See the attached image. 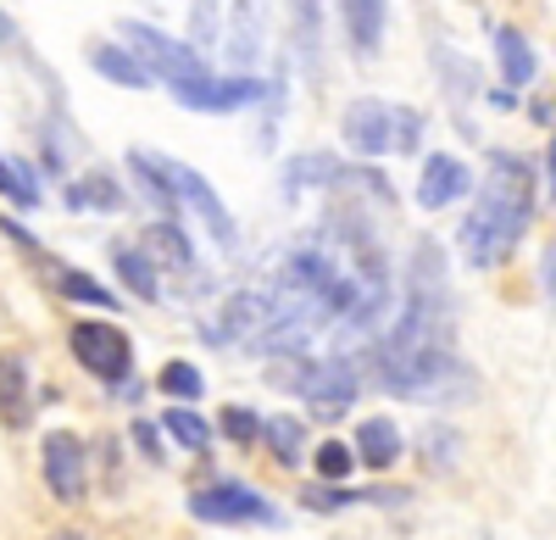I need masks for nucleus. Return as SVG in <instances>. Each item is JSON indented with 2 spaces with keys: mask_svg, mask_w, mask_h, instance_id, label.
Masks as SVG:
<instances>
[{
  "mask_svg": "<svg viewBox=\"0 0 556 540\" xmlns=\"http://www.w3.org/2000/svg\"><path fill=\"white\" fill-rule=\"evenodd\" d=\"M534 212V178L518 156L495 151L490 156V178L479 190V206L468 212V223H462V256H468L473 267H495L513 256L523 223Z\"/></svg>",
  "mask_w": 556,
  "mask_h": 540,
  "instance_id": "obj_1",
  "label": "nucleus"
},
{
  "mask_svg": "<svg viewBox=\"0 0 556 540\" xmlns=\"http://www.w3.org/2000/svg\"><path fill=\"white\" fill-rule=\"evenodd\" d=\"M117 34H123L128 56H134L139 67L167 78V89H184V84H201V78H212L206 56H195V45L167 39V34H156V28H146V23H123Z\"/></svg>",
  "mask_w": 556,
  "mask_h": 540,
  "instance_id": "obj_2",
  "label": "nucleus"
},
{
  "mask_svg": "<svg viewBox=\"0 0 556 540\" xmlns=\"http://www.w3.org/2000/svg\"><path fill=\"white\" fill-rule=\"evenodd\" d=\"M73 356H78V368H89L106 385L128 379V368H134V346L112 324H73Z\"/></svg>",
  "mask_w": 556,
  "mask_h": 540,
  "instance_id": "obj_3",
  "label": "nucleus"
},
{
  "mask_svg": "<svg viewBox=\"0 0 556 540\" xmlns=\"http://www.w3.org/2000/svg\"><path fill=\"white\" fill-rule=\"evenodd\" d=\"M45 485L56 502H78L89 485V463H84V440L73 429H51L45 435Z\"/></svg>",
  "mask_w": 556,
  "mask_h": 540,
  "instance_id": "obj_4",
  "label": "nucleus"
},
{
  "mask_svg": "<svg viewBox=\"0 0 556 540\" xmlns=\"http://www.w3.org/2000/svg\"><path fill=\"white\" fill-rule=\"evenodd\" d=\"M190 513L195 518H206V524H273L278 513L256 497V490H245V485H206V490H195L190 497Z\"/></svg>",
  "mask_w": 556,
  "mask_h": 540,
  "instance_id": "obj_5",
  "label": "nucleus"
},
{
  "mask_svg": "<svg viewBox=\"0 0 556 540\" xmlns=\"http://www.w3.org/2000/svg\"><path fill=\"white\" fill-rule=\"evenodd\" d=\"M345 146H356L362 156H384L395 146V106L374 101V96H362L345 106Z\"/></svg>",
  "mask_w": 556,
  "mask_h": 540,
  "instance_id": "obj_6",
  "label": "nucleus"
},
{
  "mask_svg": "<svg viewBox=\"0 0 556 540\" xmlns=\"http://www.w3.org/2000/svg\"><path fill=\"white\" fill-rule=\"evenodd\" d=\"M162 173H167V185L178 190V201H190V206L206 217V229H212L223 246H235V217H228V206L217 201V190L206 185V178H201L195 167H184V162H162Z\"/></svg>",
  "mask_w": 556,
  "mask_h": 540,
  "instance_id": "obj_7",
  "label": "nucleus"
},
{
  "mask_svg": "<svg viewBox=\"0 0 556 540\" xmlns=\"http://www.w3.org/2000/svg\"><path fill=\"white\" fill-rule=\"evenodd\" d=\"M306 407L317 418H340L351 401H356V374L351 363H312V379H306Z\"/></svg>",
  "mask_w": 556,
  "mask_h": 540,
  "instance_id": "obj_8",
  "label": "nucleus"
},
{
  "mask_svg": "<svg viewBox=\"0 0 556 540\" xmlns=\"http://www.w3.org/2000/svg\"><path fill=\"white\" fill-rule=\"evenodd\" d=\"M173 96L190 106V112H240L245 101H256L262 96V84L256 78H201V84H184V89H173Z\"/></svg>",
  "mask_w": 556,
  "mask_h": 540,
  "instance_id": "obj_9",
  "label": "nucleus"
},
{
  "mask_svg": "<svg viewBox=\"0 0 556 540\" xmlns=\"http://www.w3.org/2000/svg\"><path fill=\"white\" fill-rule=\"evenodd\" d=\"M468 190H473V178H468V167H462L456 156H429L424 162V185H417V206L440 212V206L462 201Z\"/></svg>",
  "mask_w": 556,
  "mask_h": 540,
  "instance_id": "obj_10",
  "label": "nucleus"
},
{
  "mask_svg": "<svg viewBox=\"0 0 556 540\" xmlns=\"http://www.w3.org/2000/svg\"><path fill=\"white\" fill-rule=\"evenodd\" d=\"M395 457H401V429H395L390 418H367V424L356 429V463L390 468Z\"/></svg>",
  "mask_w": 556,
  "mask_h": 540,
  "instance_id": "obj_11",
  "label": "nucleus"
},
{
  "mask_svg": "<svg viewBox=\"0 0 556 540\" xmlns=\"http://www.w3.org/2000/svg\"><path fill=\"white\" fill-rule=\"evenodd\" d=\"M0 418L12 429L28 424V374H23V356H0Z\"/></svg>",
  "mask_w": 556,
  "mask_h": 540,
  "instance_id": "obj_12",
  "label": "nucleus"
},
{
  "mask_svg": "<svg viewBox=\"0 0 556 540\" xmlns=\"http://www.w3.org/2000/svg\"><path fill=\"white\" fill-rule=\"evenodd\" d=\"M334 178H340V156H329V151L285 162V190H329Z\"/></svg>",
  "mask_w": 556,
  "mask_h": 540,
  "instance_id": "obj_13",
  "label": "nucleus"
},
{
  "mask_svg": "<svg viewBox=\"0 0 556 540\" xmlns=\"http://www.w3.org/2000/svg\"><path fill=\"white\" fill-rule=\"evenodd\" d=\"M495 51H501V73H506V84H513V89L534 78V67H540V62H534L529 39H523L518 28H501V34H495Z\"/></svg>",
  "mask_w": 556,
  "mask_h": 540,
  "instance_id": "obj_14",
  "label": "nucleus"
},
{
  "mask_svg": "<svg viewBox=\"0 0 556 540\" xmlns=\"http://www.w3.org/2000/svg\"><path fill=\"white\" fill-rule=\"evenodd\" d=\"M112 262H117V274L123 285L139 296V301H156V267L146 251H134V246H112Z\"/></svg>",
  "mask_w": 556,
  "mask_h": 540,
  "instance_id": "obj_15",
  "label": "nucleus"
},
{
  "mask_svg": "<svg viewBox=\"0 0 556 540\" xmlns=\"http://www.w3.org/2000/svg\"><path fill=\"white\" fill-rule=\"evenodd\" d=\"M345 28H351V39H356V51H379L384 0H345Z\"/></svg>",
  "mask_w": 556,
  "mask_h": 540,
  "instance_id": "obj_16",
  "label": "nucleus"
},
{
  "mask_svg": "<svg viewBox=\"0 0 556 540\" xmlns=\"http://www.w3.org/2000/svg\"><path fill=\"white\" fill-rule=\"evenodd\" d=\"M89 62H96V73L112 78V84H128V89H146V84H151V73L139 67L128 51H117V45H96V51H89Z\"/></svg>",
  "mask_w": 556,
  "mask_h": 540,
  "instance_id": "obj_17",
  "label": "nucleus"
},
{
  "mask_svg": "<svg viewBox=\"0 0 556 540\" xmlns=\"http://www.w3.org/2000/svg\"><path fill=\"white\" fill-rule=\"evenodd\" d=\"M262 435H267V445H273V457H278V463H290V468L301 463V445H306L301 418H267Z\"/></svg>",
  "mask_w": 556,
  "mask_h": 540,
  "instance_id": "obj_18",
  "label": "nucleus"
},
{
  "mask_svg": "<svg viewBox=\"0 0 556 540\" xmlns=\"http://www.w3.org/2000/svg\"><path fill=\"white\" fill-rule=\"evenodd\" d=\"M167 435L178 440V445H190V452H206V445H212V429H206V418H195L190 407H167Z\"/></svg>",
  "mask_w": 556,
  "mask_h": 540,
  "instance_id": "obj_19",
  "label": "nucleus"
},
{
  "mask_svg": "<svg viewBox=\"0 0 556 540\" xmlns=\"http://www.w3.org/2000/svg\"><path fill=\"white\" fill-rule=\"evenodd\" d=\"M146 246H151L156 256H167L173 267H190V240L178 235L173 217H167V223H151V229H146Z\"/></svg>",
  "mask_w": 556,
  "mask_h": 540,
  "instance_id": "obj_20",
  "label": "nucleus"
},
{
  "mask_svg": "<svg viewBox=\"0 0 556 540\" xmlns=\"http://www.w3.org/2000/svg\"><path fill=\"white\" fill-rule=\"evenodd\" d=\"M67 206L78 212V206H101V212H117L123 206V196H117V185L112 178H84V185H73L67 190Z\"/></svg>",
  "mask_w": 556,
  "mask_h": 540,
  "instance_id": "obj_21",
  "label": "nucleus"
},
{
  "mask_svg": "<svg viewBox=\"0 0 556 540\" xmlns=\"http://www.w3.org/2000/svg\"><path fill=\"white\" fill-rule=\"evenodd\" d=\"M0 196L17 201V206H39V185H34V173H28V167H12L7 156H0Z\"/></svg>",
  "mask_w": 556,
  "mask_h": 540,
  "instance_id": "obj_22",
  "label": "nucleus"
},
{
  "mask_svg": "<svg viewBox=\"0 0 556 540\" xmlns=\"http://www.w3.org/2000/svg\"><path fill=\"white\" fill-rule=\"evenodd\" d=\"M312 463H317L323 479H345V474L356 468V445H345V440H323Z\"/></svg>",
  "mask_w": 556,
  "mask_h": 540,
  "instance_id": "obj_23",
  "label": "nucleus"
},
{
  "mask_svg": "<svg viewBox=\"0 0 556 540\" xmlns=\"http://www.w3.org/2000/svg\"><path fill=\"white\" fill-rule=\"evenodd\" d=\"M156 385H162V395H178V401H195L201 395V374L190 363H167Z\"/></svg>",
  "mask_w": 556,
  "mask_h": 540,
  "instance_id": "obj_24",
  "label": "nucleus"
},
{
  "mask_svg": "<svg viewBox=\"0 0 556 540\" xmlns=\"http://www.w3.org/2000/svg\"><path fill=\"white\" fill-rule=\"evenodd\" d=\"M223 435L235 440V445H256V435H262V418H256L251 407H223Z\"/></svg>",
  "mask_w": 556,
  "mask_h": 540,
  "instance_id": "obj_25",
  "label": "nucleus"
},
{
  "mask_svg": "<svg viewBox=\"0 0 556 540\" xmlns=\"http://www.w3.org/2000/svg\"><path fill=\"white\" fill-rule=\"evenodd\" d=\"M62 279V290L73 296V301H89V306H112V296L96 285V279H89V274H56Z\"/></svg>",
  "mask_w": 556,
  "mask_h": 540,
  "instance_id": "obj_26",
  "label": "nucleus"
},
{
  "mask_svg": "<svg viewBox=\"0 0 556 540\" xmlns=\"http://www.w3.org/2000/svg\"><path fill=\"white\" fill-rule=\"evenodd\" d=\"M301 502H306L312 513H334V507L362 502V497H356V490H301Z\"/></svg>",
  "mask_w": 556,
  "mask_h": 540,
  "instance_id": "obj_27",
  "label": "nucleus"
},
{
  "mask_svg": "<svg viewBox=\"0 0 556 540\" xmlns=\"http://www.w3.org/2000/svg\"><path fill=\"white\" fill-rule=\"evenodd\" d=\"M417 134H424V117L395 106V151H417Z\"/></svg>",
  "mask_w": 556,
  "mask_h": 540,
  "instance_id": "obj_28",
  "label": "nucleus"
},
{
  "mask_svg": "<svg viewBox=\"0 0 556 540\" xmlns=\"http://www.w3.org/2000/svg\"><path fill=\"white\" fill-rule=\"evenodd\" d=\"M540 279H545V296L556 301V246L545 251V267H540Z\"/></svg>",
  "mask_w": 556,
  "mask_h": 540,
  "instance_id": "obj_29",
  "label": "nucleus"
},
{
  "mask_svg": "<svg viewBox=\"0 0 556 540\" xmlns=\"http://www.w3.org/2000/svg\"><path fill=\"white\" fill-rule=\"evenodd\" d=\"M134 440H139V445H146V452L156 457V435H151V424H139V429H134Z\"/></svg>",
  "mask_w": 556,
  "mask_h": 540,
  "instance_id": "obj_30",
  "label": "nucleus"
},
{
  "mask_svg": "<svg viewBox=\"0 0 556 540\" xmlns=\"http://www.w3.org/2000/svg\"><path fill=\"white\" fill-rule=\"evenodd\" d=\"M12 39H17V23H12L7 12H0V45H12Z\"/></svg>",
  "mask_w": 556,
  "mask_h": 540,
  "instance_id": "obj_31",
  "label": "nucleus"
},
{
  "mask_svg": "<svg viewBox=\"0 0 556 540\" xmlns=\"http://www.w3.org/2000/svg\"><path fill=\"white\" fill-rule=\"evenodd\" d=\"M551 178H556V146H551Z\"/></svg>",
  "mask_w": 556,
  "mask_h": 540,
  "instance_id": "obj_32",
  "label": "nucleus"
},
{
  "mask_svg": "<svg viewBox=\"0 0 556 540\" xmlns=\"http://www.w3.org/2000/svg\"><path fill=\"white\" fill-rule=\"evenodd\" d=\"M56 540H84V535H56Z\"/></svg>",
  "mask_w": 556,
  "mask_h": 540,
  "instance_id": "obj_33",
  "label": "nucleus"
}]
</instances>
